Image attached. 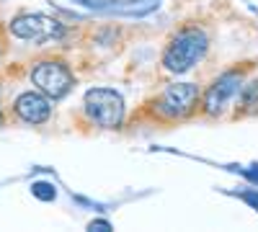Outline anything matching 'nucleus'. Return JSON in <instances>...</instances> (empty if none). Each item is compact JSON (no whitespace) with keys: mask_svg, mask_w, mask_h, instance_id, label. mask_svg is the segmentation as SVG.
Wrapping results in <instances>:
<instances>
[{"mask_svg":"<svg viewBox=\"0 0 258 232\" xmlns=\"http://www.w3.org/2000/svg\"><path fill=\"white\" fill-rule=\"evenodd\" d=\"M207 49H209V34L199 24H183L168 39L160 65L170 75H183L204 59Z\"/></svg>","mask_w":258,"mask_h":232,"instance_id":"f257e3e1","label":"nucleus"},{"mask_svg":"<svg viewBox=\"0 0 258 232\" xmlns=\"http://www.w3.org/2000/svg\"><path fill=\"white\" fill-rule=\"evenodd\" d=\"M199 98L202 91L194 83H170L147 103V111L160 124H178L199 111Z\"/></svg>","mask_w":258,"mask_h":232,"instance_id":"f03ea898","label":"nucleus"},{"mask_svg":"<svg viewBox=\"0 0 258 232\" xmlns=\"http://www.w3.org/2000/svg\"><path fill=\"white\" fill-rule=\"evenodd\" d=\"M253 65H235L230 70H225L222 75H217L212 80V86L202 93L199 98V111L207 116V119H220L225 114L227 106H232L235 96L240 93L243 83L248 80V72H250Z\"/></svg>","mask_w":258,"mask_h":232,"instance_id":"7ed1b4c3","label":"nucleus"},{"mask_svg":"<svg viewBox=\"0 0 258 232\" xmlns=\"http://www.w3.org/2000/svg\"><path fill=\"white\" fill-rule=\"evenodd\" d=\"M29 78L36 86V91L49 96L52 101L64 98L75 88V75H73V70L68 65V59L54 57V54L36 59L31 65V70H29Z\"/></svg>","mask_w":258,"mask_h":232,"instance_id":"20e7f679","label":"nucleus"},{"mask_svg":"<svg viewBox=\"0 0 258 232\" xmlns=\"http://www.w3.org/2000/svg\"><path fill=\"white\" fill-rule=\"evenodd\" d=\"M83 111L98 129H119L126 116V106L121 93L111 88H91L83 98Z\"/></svg>","mask_w":258,"mask_h":232,"instance_id":"39448f33","label":"nucleus"},{"mask_svg":"<svg viewBox=\"0 0 258 232\" xmlns=\"http://www.w3.org/2000/svg\"><path fill=\"white\" fill-rule=\"evenodd\" d=\"M64 24L54 16L44 13H21L8 24V34L21 39V41H31V44H54L64 36Z\"/></svg>","mask_w":258,"mask_h":232,"instance_id":"423d86ee","label":"nucleus"},{"mask_svg":"<svg viewBox=\"0 0 258 232\" xmlns=\"http://www.w3.org/2000/svg\"><path fill=\"white\" fill-rule=\"evenodd\" d=\"M13 116L24 124L39 126L52 119V98L41 91H24L13 101Z\"/></svg>","mask_w":258,"mask_h":232,"instance_id":"0eeeda50","label":"nucleus"},{"mask_svg":"<svg viewBox=\"0 0 258 232\" xmlns=\"http://www.w3.org/2000/svg\"><path fill=\"white\" fill-rule=\"evenodd\" d=\"M235 119H248V116H258V78H250L243 83L240 93L235 96Z\"/></svg>","mask_w":258,"mask_h":232,"instance_id":"6e6552de","label":"nucleus"},{"mask_svg":"<svg viewBox=\"0 0 258 232\" xmlns=\"http://www.w3.org/2000/svg\"><path fill=\"white\" fill-rule=\"evenodd\" d=\"M6 124V114H3V101H0V126Z\"/></svg>","mask_w":258,"mask_h":232,"instance_id":"1a4fd4ad","label":"nucleus"},{"mask_svg":"<svg viewBox=\"0 0 258 232\" xmlns=\"http://www.w3.org/2000/svg\"><path fill=\"white\" fill-rule=\"evenodd\" d=\"M3 54H6V41L0 39V59H3Z\"/></svg>","mask_w":258,"mask_h":232,"instance_id":"9d476101","label":"nucleus"}]
</instances>
